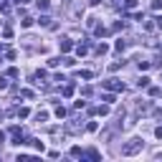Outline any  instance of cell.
<instances>
[{"label": "cell", "mask_w": 162, "mask_h": 162, "mask_svg": "<svg viewBox=\"0 0 162 162\" xmlns=\"http://www.w3.org/2000/svg\"><path fill=\"white\" fill-rule=\"evenodd\" d=\"M142 150H145V142H142L139 137H134V139H129L124 147H122V155H127V157H132V155H139Z\"/></svg>", "instance_id": "cell-1"}, {"label": "cell", "mask_w": 162, "mask_h": 162, "mask_svg": "<svg viewBox=\"0 0 162 162\" xmlns=\"http://www.w3.org/2000/svg\"><path fill=\"white\" fill-rule=\"evenodd\" d=\"M104 89H109V91H124V84H122L119 79H109V81H104Z\"/></svg>", "instance_id": "cell-2"}, {"label": "cell", "mask_w": 162, "mask_h": 162, "mask_svg": "<svg viewBox=\"0 0 162 162\" xmlns=\"http://www.w3.org/2000/svg\"><path fill=\"white\" fill-rule=\"evenodd\" d=\"M58 46H61V51H64V53H69V51L74 48V43H71L69 38H61V40H58Z\"/></svg>", "instance_id": "cell-3"}, {"label": "cell", "mask_w": 162, "mask_h": 162, "mask_svg": "<svg viewBox=\"0 0 162 162\" xmlns=\"http://www.w3.org/2000/svg\"><path fill=\"white\" fill-rule=\"evenodd\" d=\"M76 53H79V56H84V53H89V46H86V43H79V46H76Z\"/></svg>", "instance_id": "cell-4"}, {"label": "cell", "mask_w": 162, "mask_h": 162, "mask_svg": "<svg viewBox=\"0 0 162 162\" xmlns=\"http://www.w3.org/2000/svg\"><path fill=\"white\" fill-rule=\"evenodd\" d=\"M33 142V150H38V152H43L46 147H43V142H40V139H31Z\"/></svg>", "instance_id": "cell-5"}, {"label": "cell", "mask_w": 162, "mask_h": 162, "mask_svg": "<svg viewBox=\"0 0 162 162\" xmlns=\"http://www.w3.org/2000/svg\"><path fill=\"white\" fill-rule=\"evenodd\" d=\"M15 114H18V117H20V119H26V117H28V114H31V109H26V107H20V109H18V112H15Z\"/></svg>", "instance_id": "cell-6"}, {"label": "cell", "mask_w": 162, "mask_h": 162, "mask_svg": "<svg viewBox=\"0 0 162 162\" xmlns=\"http://www.w3.org/2000/svg\"><path fill=\"white\" fill-rule=\"evenodd\" d=\"M137 8V0H124V10H134Z\"/></svg>", "instance_id": "cell-7"}, {"label": "cell", "mask_w": 162, "mask_h": 162, "mask_svg": "<svg viewBox=\"0 0 162 162\" xmlns=\"http://www.w3.org/2000/svg\"><path fill=\"white\" fill-rule=\"evenodd\" d=\"M155 28H157V23H152V20H145V31H147V33H152Z\"/></svg>", "instance_id": "cell-8"}, {"label": "cell", "mask_w": 162, "mask_h": 162, "mask_svg": "<svg viewBox=\"0 0 162 162\" xmlns=\"http://www.w3.org/2000/svg\"><path fill=\"white\" fill-rule=\"evenodd\" d=\"M107 51H109V46H107V43H101V46H96V53H99V56H104Z\"/></svg>", "instance_id": "cell-9"}, {"label": "cell", "mask_w": 162, "mask_h": 162, "mask_svg": "<svg viewBox=\"0 0 162 162\" xmlns=\"http://www.w3.org/2000/svg\"><path fill=\"white\" fill-rule=\"evenodd\" d=\"M71 157H84V152H81V147H71Z\"/></svg>", "instance_id": "cell-10"}, {"label": "cell", "mask_w": 162, "mask_h": 162, "mask_svg": "<svg viewBox=\"0 0 162 162\" xmlns=\"http://www.w3.org/2000/svg\"><path fill=\"white\" fill-rule=\"evenodd\" d=\"M56 117L64 119V117H66V109H64V107H56Z\"/></svg>", "instance_id": "cell-11"}, {"label": "cell", "mask_w": 162, "mask_h": 162, "mask_svg": "<svg viewBox=\"0 0 162 162\" xmlns=\"http://www.w3.org/2000/svg\"><path fill=\"white\" fill-rule=\"evenodd\" d=\"M36 119H38V122H46V119H48V112H38Z\"/></svg>", "instance_id": "cell-12"}, {"label": "cell", "mask_w": 162, "mask_h": 162, "mask_svg": "<svg viewBox=\"0 0 162 162\" xmlns=\"http://www.w3.org/2000/svg\"><path fill=\"white\" fill-rule=\"evenodd\" d=\"M48 5H51L48 0H38V8H40V10H48Z\"/></svg>", "instance_id": "cell-13"}, {"label": "cell", "mask_w": 162, "mask_h": 162, "mask_svg": "<svg viewBox=\"0 0 162 162\" xmlns=\"http://www.w3.org/2000/svg\"><path fill=\"white\" fill-rule=\"evenodd\" d=\"M160 94H162L160 86H152V89H150V96H160Z\"/></svg>", "instance_id": "cell-14"}, {"label": "cell", "mask_w": 162, "mask_h": 162, "mask_svg": "<svg viewBox=\"0 0 162 162\" xmlns=\"http://www.w3.org/2000/svg\"><path fill=\"white\" fill-rule=\"evenodd\" d=\"M58 64H61V58H48V66H51V69H56Z\"/></svg>", "instance_id": "cell-15"}, {"label": "cell", "mask_w": 162, "mask_h": 162, "mask_svg": "<svg viewBox=\"0 0 162 162\" xmlns=\"http://www.w3.org/2000/svg\"><path fill=\"white\" fill-rule=\"evenodd\" d=\"M101 101H107V104H112V101H114V94H104V96H101Z\"/></svg>", "instance_id": "cell-16"}, {"label": "cell", "mask_w": 162, "mask_h": 162, "mask_svg": "<svg viewBox=\"0 0 162 162\" xmlns=\"http://www.w3.org/2000/svg\"><path fill=\"white\" fill-rule=\"evenodd\" d=\"M137 84H139V89H142V86H147V84H150V79H147V76H142V79L137 81Z\"/></svg>", "instance_id": "cell-17"}, {"label": "cell", "mask_w": 162, "mask_h": 162, "mask_svg": "<svg viewBox=\"0 0 162 162\" xmlns=\"http://www.w3.org/2000/svg\"><path fill=\"white\" fill-rule=\"evenodd\" d=\"M86 157H91V160H99V152H96V150H89V152H86Z\"/></svg>", "instance_id": "cell-18"}, {"label": "cell", "mask_w": 162, "mask_h": 162, "mask_svg": "<svg viewBox=\"0 0 162 162\" xmlns=\"http://www.w3.org/2000/svg\"><path fill=\"white\" fill-rule=\"evenodd\" d=\"M86 132H96V122H89V124H86Z\"/></svg>", "instance_id": "cell-19"}, {"label": "cell", "mask_w": 162, "mask_h": 162, "mask_svg": "<svg viewBox=\"0 0 162 162\" xmlns=\"http://www.w3.org/2000/svg\"><path fill=\"white\" fill-rule=\"evenodd\" d=\"M20 96H26V99H31V96H33V91H31V89H23V91H20Z\"/></svg>", "instance_id": "cell-20"}, {"label": "cell", "mask_w": 162, "mask_h": 162, "mask_svg": "<svg viewBox=\"0 0 162 162\" xmlns=\"http://www.w3.org/2000/svg\"><path fill=\"white\" fill-rule=\"evenodd\" d=\"M18 74H20V71H18V69H15V66H13V69H8V76H13V79H15V76H18Z\"/></svg>", "instance_id": "cell-21"}, {"label": "cell", "mask_w": 162, "mask_h": 162, "mask_svg": "<svg viewBox=\"0 0 162 162\" xmlns=\"http://www.w3.org/2000/svg\"><path fill=\"white\" fill-rule=\"evenodd\" d=\"M152 8H155V10H162V0H155V3H152Z\"/></svg>", "instance_id": "cell-22"}, {"label": "cell", "mask_w": 162, "mask_h": 162, "mask_svg": "<svg viewBox=\"0 0 162 162\" xmlns=\"http://www.w3.org/2000/svg\"><path fill=\"white\" fill-rule=\"evenodd\" d=\"M0 89H8V81H5L3 76H0Z\"/></svg>", "instance_id": "cell-23"}, {"label": "cell", "mask_w": 162, "mask_h": 162, "mask_svg": "<svg viewBox=\"0 0 162 162\" xmlns=\"http://www.w3.org/2000/svg\"><path fill=\"white\" fill-rule=\"evenodd\" d=\"M155 134H157V137H160V139H162V124H160V127H157V129H155Z\"/></svg>", "instance_id": "cell-24"}, {"label": "cell", "mask_w": 162, "mask_h": 162, "mask_svg": "<svg viewBox=\"0 0 162 162\" xmlns=\"http://www.w3.org/2000/svg\"><path fill=\"white\" fill-rule=\"evenodd\" d=\"M89 3H91V5H99V3H101V0H89Z\"/></svg>", "instance_id": "cell-25"}, {"label": "cell", "mask_w": 162, "mask_h": 162, "mask_svg": "<svg viewBox=\"0 0 162 162\" xmlns=\"http://www.w3.org/2000/svg\"><path fill=\"white\" fill-rule=\"evenodd\" d=\"M13 3H23V0H13Z\"/></svg>", "instance_id": "cell-26"}, {"label": "cell", "mask_w": 162, "mask_h": 162, "mask_svg": "<svg viewBox=\"0 0 162 162\" xmlns=\"http://www.w3.org/2000/svg\"><path fill=\"white\" fill-rule=\"evenodd\" d=\"M64 3H71V0H64Z\"/></svg>", "instance_id": "cell-27"}]
</instances>
